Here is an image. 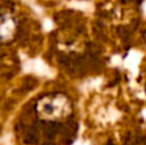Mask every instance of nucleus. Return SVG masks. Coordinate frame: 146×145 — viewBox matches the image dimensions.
<instances>
[{"label":"nucleus","instance_id":"1","mask_svg":"<svg viewBox=\"0 0 146 145\" xmlns=\"http://www.w3.org/2000/svg\"><path fill=\"white\" fill-rule=\"evenodd\" d=\"M36 116L45 122L64 121L72 114V100L63 92H49L38 98L35 104Z\"/></svg>","mask_w":146,"mask_h":145},{"label":"nucleus","instance_id":"2","mask_svg":"<svg viewBox=\"0 0 146 145\" xmlns=\"http://www.w3.org/2000/svg\"><path fill=\"white\" fill-rule=\"evenodd\" d=\"M18 18L8 8H0V44L10 43L18 32Z\"/></svg>","mask_w":146,"mask_h":145}]
</instances>
